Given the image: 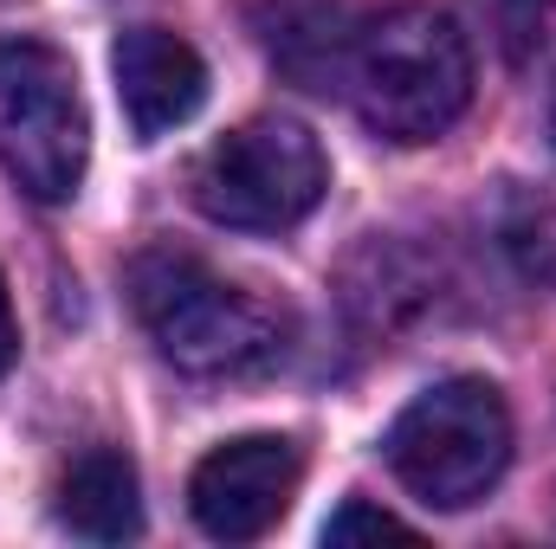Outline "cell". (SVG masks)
Listing matches in <instances>:
<instances>
[{
	"label": "cell",
	"instance_id": "cell-8",
	"mask_svg": "<svg viewBox=\"0 0 556 549\" xmlns=\"http://www.w3.org/2000/svg\"><path fill=\"white\" fill-rule=\"evenodd\" d=\"M59 524L85 544H130L142 537V485L117 446H91L59 478Z\"/></svg>",
	"mask_w": 556,
	"mask_h": 549
},
{
	"label": "cell",
	"instance_id": "cell-2",
	"mask_svg": "<svg viewBox=\"0 0 556 549\" xmlns=\"http://www.w3.org/2000/svg\"><path fill=\"white\" fill-rule=\"evenodd\" d=\"M343 91L382 142L420 149L466 117L472 46L459 20L440 7H389L369 26H356L343 59Z\"/></svg>",
	"mask_w": 556,
	"mask_h": 549
},
{
	"label": "cell",
	"instance_id": "cell-10",
	"mask_svg": "<svg viewBox=\"0 0 556 549\" xmlns=\"http://www.w3.org/2000/svg\"><path fill=\"white\" fill-rule=\"evenodd\" d=\"M505 246H511V259L525 266V278H538V284L556 291V194H531V201L511 207Z\"/></svg>",
	"mask_w": 556,
	"mask_h": 549
},
{
	"label": "cell",
	"instance_id": "cell-6",
	"mask_svg": "<svg viewBox=\"0 0 556 549\" xmlns=\"http://www.w3.org/2000/svg\"><path fill=\"white\" fill-rule=\"evenodd\" d=\"M304 452L278 433H247L214 446L188 478V511L214 544H253L291 511Z\"/></svg>",
	"mask_w": 556,
	"mask_h": 549
},
{
	"label": "cell",
	"instance_id": "cell-3",
	"mask_svg": "<svg viewBox=\"0 0 556 549\" xmlns=\"http://www.w3.org/2000/svg\"><path fill=\"white\" fill-rule=\"evenodd\" d=\"M382 452H389V472L415 491L420 505L466 511L511 465V408L479 375L433 382L427 395H415L395 413Z\"/></svg>",
	"mask_w": 556,
	"mask_h": 549
},
{
	"label": "cell",
	"instance_id": "cell-5",
	"mask_svg": "<svg viewBox=\"0 0 556 549\" xmlns=\"http://www.w3.org/2000/svg\"><path fill=\"white\" fill-rule=\"evenodd\" d=\"M324 188H330V162L317 137L291 117H253L227 130L188 175L194 207L214 227H240V233L298 227L324 201Z\"/></svg>",
	"mask_w": 556,
	"mask_h": 549
},
{
	"label": "cell",
	"instance_id": "cell-1",
	"mask_svg": "<svg viewBox=\"0 0 556 549\" xmlns=\"http://www.w3.org/2000/svg\"><path fill=\"white\" fill-rule=\"evenodd\" d=\"M130 304L162 362L201 382H247L273 375L291 349V323L266 297L227 284L194 253H142L130 259Z\"/></svg>",
	"mask_w": 556,
	"mask_h": 549
},
{
	"label": "cell",
	"instance_id": "cell-12",
	"mask_svg": "<svg viewBox=\"0 0 556 549\" xmlns=\"http://www.w3.org/2000/svg\"><path fill=\"white\" fill-rule=\"evenodd\" d=\"M20 356V330H13V304H7V278H0V375L13 369Z\"/></svg>",
	"mask_w": 556,
	"mask_h": 549
},
{
	"label": "cell",
	"instance_id": "cell-4",
	"mask_svg": "<svg viewBox=\"0 0 556 549\" xmlns=\"http://www.w3.org/2000/svg\"><path fill=\"white\" fill-rule=\"evenodd\" d=\"M85 162L91 117L72 59L46 39H0V168L39 207H59L78 194Z\"/></svg>",
	"mask_w": 556,
	"mask_h": 549
},
{
	"label": "cell",
	"instance_id": "cell-11",
	"mask_svg": "<svg viewBox=\"0 0 556 549\" xmlns=\"http://www.w3.org/2000/svg\"><path fill=\"white\" fill-rule=\"evenodd\" d=\"M324 544L350 549V544H415V524H402L395 511L369 505V498H343L330 518H324Z\"/></svg>",
	"mask_w": 556,
	"mask_h": 549
},
{
	"label": "cell",
	"instance_id": "cell-13",
	"mask_svg": "<svg viewBox=\"0 0 556 549\" xmlns=\"http://www.w3.org/2000/svg\"><path fill=\"white\" fill-rule=\"evenodd\" d=\"M551 137H556V98H551Z\"/></svg>",
	"mask_w": 556,
	"mask_h": 549
},
{
	"label": "cell",
	"instance_id": "cell-7",
	"mask_svg": "<svg viewBox=\"0 0 556 549\" xmlns=\"http://www.w3.org/2000/svg\"><path fill=\"white\" fill-rule=\"evenodd\" d=\"M111 72H117V104H124L137 142H155V137H168V130H181L207 104V65L168 26H130V33H117Z\"/></svg>",
	"mask_w": 556,
	"mask_h": 549
},
{
	"label": "cell",
	"instance_id": "cell-9",
	"mask_svg": "<svg viewBox=\"0 0 556 549\" xmlns=\"http://www.w3.org/2000/svg\"><path fill=\"white\" fill-rule=\"evenodd\" d=\"M260 39H266L278 72H291L311 91H330V78H343V59H350L356 33H343L337 0H266L260 7Z\"/></svg>",
	"mask_w": 556,
	"mask_h": 549
}]
</instances>
